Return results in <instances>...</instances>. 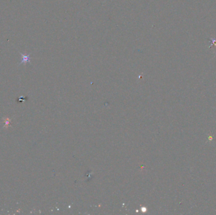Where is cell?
<instances>
[{
	"mask_svg": "<svg viewBox=\"0 0 216 215\" xmlns=\"http://www.w3.org/2000/svg\"><path fill=\"white\" fill-rule=\"evenodd\" d=\"M22 61H21L20 64H22V63H25H25L30 62V55L22 54Z\"/></svg>",
	"mask_w": 216,
	"mask_h": 215,
	"instance_id": "1",
	"label": "cell"
},
{
	"mask_svg": "<svg viewBox=\"0 0 216 215\" xmlns=\"http://www.w3.org/2000/svg\"><path fill=\"white\" fill-rule=\"evenodd\" d=\"M4 128H8L11 124V119L8 118H4Z\"/></svg>",
	"mask_w": 216,
	"mask_h": 215,
	"instance_id": "2",
	"label": "cell"
}]
</instances>
